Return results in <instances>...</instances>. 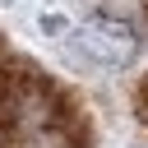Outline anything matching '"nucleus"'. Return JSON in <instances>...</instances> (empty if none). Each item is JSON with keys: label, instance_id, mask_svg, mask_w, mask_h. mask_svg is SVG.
Returning <instances> with one entry per match:
<instances>
[{"label": "nucleus", "instance_id": "obj_1", "mask_svg": "<svg viewBox=\"0 0 148 148\" xmlns=\"http://www.w3.org/2000/svg\"><path fill=\"white\" fill-rule=\"evenodd\" d=\"M79 37H83V46H88L97 60H116V65H125V60L134 56V32H130L125 23H116V18H92Z\"/></svg>", "mask_w": 148, "mask_h": 148}]
</instances>
